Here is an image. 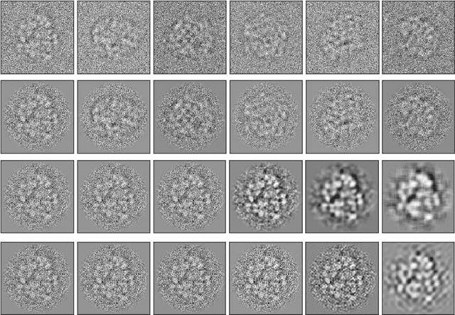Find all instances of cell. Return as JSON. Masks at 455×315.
I'll use <instances>...</instances> for the list:
<instances>
[{
    "mask_svg": "<svg viewBox=\"0 0 455 315\" xmlns=\"http://www.w3.org/2000/svg\"><path fill=\"white\" fill-rule=\"evenodd\" d=\"M228 154V78H152V156Z\"/></svg>",
    "mask_w": 455,
    "mask_h": 315,
    "instance_id": "cell-4",
    "label": "cell"
},
{
    "mask_svg": "<svg viewBox=\"0 0 455 315\" xmlns=\"http://www.w3.org/2000/svg\"><path fill=\"white\" fill-rule=\"evenodd\" d=\"M228 78L304 77V1H228Z\"/></svg>",
    "mask_w": 455,
    "mask_h": 315,
    "instance_id": "cell-11",
    "label": "cell"
},
{
    "mask_svg": "<svg viewBox=\"0 0 455 315\" xmlns=\"http://www.w3.org/2000/svg\"><path fill=\"white\" fill-rule=\"evenodd\" d=\"M233 314H304V241L228 240Z\"/></svg>",
    "mask_w": 455,
    "mask_h": 315,
    "instance_id": "cell-19",
    "label": "cell"
},
{
    "mask_svg": "<svg viewBox=\"0 0 455 315\" xmlns=\"http://www.w3.org/2000/svg\"><path fill=\"white\" fill-rule=\"evenodd\" d=\"M228 1H152V77L228 78Z\"/></svg>",
    "mask_w": 455,
    "mask_h": 315,
    "instance_id": "cell-13",
    "label": "cell"
},
{
    "mask_svg": "<svg viewBox=\"0 0 455 315\" xmlns=\"http://www.w3.org/2000/svg\"><path fill=\"white\" fill-rule=\"evenodd\" d=\"M379 241H304V314H378Z\"/></svg>",
    "mask_w": 455,
    "mask_h": 315,
    "instance_id": "cell-18",
    "label": "cell"
},
{
    "mask_svg": "<svg viewBox=\"0 0 455 315\" xmlns=\"http://www.w3.org/2000/svg\"><path fill=\"white\" fill-rule=\"evenodd\" d=\"M228 159V235H304V159Z\"/></svg>",
    "mask_w": 455,
    "mask_h": 315,
    "instance_id": "cell-5",
    "label": "cell"
},
{
    "mask_svg": "<svg viewBox=\"0 0 455 315\" xmlns=\"http://www.w3.org/2000/svg\"><path fill=\"white\" fill-rule=\"evenodd\" d=\"M152 159H75V235H152Z\"/></svg>",
    "mask_w": 455,
    "mask_h": 315,
    "instance_id": "cell-9",
    "label": "cell"
},
{
    "mask_svg": "<svg viewBox=\"0 0 455 315\" xmlns=\"http://www.w3.org/2000/svg\"><path fill=\"white\" fill-rule=\"evenodd\" d=\"M152 155V78L75 79V156Z\"/></svg>",
    "mask_w": 455,
    "mask_h": 315,
    "instance_id": "cell-3",
    "label": "cell"
},
{
    "mask_svg": "<svg viewBox=\"0 0 455 315\" xmlns=\"http://www.w3.org/2000/svg\"><path fill=\"white\" fill-rule=\"evenodd\" d=\"M454 1H380V76L454 75Z\"/></svg>",
    "mask_w": 455,
    "mask_h": 315,
    "instance_id": "cell-22",
    "label": "cell"
},
{
    "mask_svg": "<svg viewBox=\"0 0 455 315\" xmlns=\"http://www.w3.org/2000/svg\"><path fill=\"white\" fill-rule=\"evenodd\" d=\"M380 311H454V242H380Z\"/></svg>",
    "mask_w": 455,
    "mask_h": 315,
    "instance_id": "cell-24",
    "label": "cell"
},
{
    "mask_svg": "<svg viewBox=\"0 0 455 315\" xmlns=\"http://www.w3.org/2000/svg\"><path fill=\"white\" fill-rule=\"evenodd\" d=\"M455 80L380 79V155H454Z\"/></svg>",
    "mask_w": 455,
    "mask_h": 315,
    "instance_id": "cell-12",
    "label": "cell"
},
{
    "mask_svg": "<svg viewBox=\"0 0 455 315\" xmlns=\"http://www.w3.org/2000/svg\"><path fill=\"white\" fill-rule=\"evenodd\" d=\"M1 78L75 77V1H0Z\"/></svg>",
    "mask_w": 455,
    "mask_h": 315,
    "instance_id": "cell-15",
    "label": "cell"
},
{
    "mask_svg": "<svg viewBox=\"0 0 455 315\" xmlns=\"http://www.w3.org/2000/svg\"><path fill=\"white\" fill-rule=\"evenodd\" d=\"M1 235H75V159H1Z\"/></svg>",
    "mask_w": 455,
    "mask_h": 315,
    "instance_id": "cell-16",
    "label": "cell"
},
{
    "mask_svg": "<svg viewBox=\"0 0 455 315\" xmlns=\"http://www.w3.org/2000/svg\"><path fill=\"white\" fill-rule=\"evenodd\" d=\"M228 156H304V77L228 78Z\"/></svg>",
    "mask_w": 455,
    "mask_h": 315,
    "instance_id": "cell-2",
    "label": "cell"
},
{
    "mask_svg": "<svg viewBox=\"0 0 455 315\" xmlns=\"http://www.w3.org/2000/svg\"><path fill=\"white\" fill-rule=\"evenodd\" d=\"M0 154L75 156V78H1Z\"/></svg>",
    "mask_w": 455,
    "mask_h": 315,
    "instance_id": "cell-8",
    "label": "cell"
},
{
    "mask_svg": "<svg viewBox=\"0 0 455 315\" xmlns=\"http://www.w3.org/2000/svg\"><path fill=\"white\" fill-rule=\"evenodd\" d=\"M152 159V235H228V159Z\"/></svg>",
    "mask_w": 455,
    "mask_h": 315,
    "instance_id": "cell-7",
    "label": "cell"
},
{
    "mask_svg": "<svg viewBox=\"0 0 455 315\" xmlns=\"http://www.w3.org/2000/svg\"><path fill=\"white\" fill-rule=\"evenodd\" d=\"M0 311L75 314V240H1Z\"/></svg>",
    "mask_w": 455,
    "mask_h": 315,
    "instance_id": "cell-23",
    "label": "cell"
},
{
    "mask_svg": "<svg viewBox=\"0 0 455 315\" xmlns=\"http://www.w3.org/2000/svg\"><path fill=\"white\" fill-rule=\"evenodd\" d=\"M152 315H228V240H152Z\"/></svg>",
    "mask_w": 455,
    "mask_h": 315,
    "instance_id": "cell-20",
    "label": "cell"
},
{
    "mask_svg": "<svg viewBox=\"0 0 455 315\" xmlns=\"http://www.w3.org/2000/svg\"><path fill=\"white\" fill-rule=\"evenodd\" d=\"M75 77H152V1H75Z\"/></svg>",
    "mask_w": 455,
    "mask_h": 315,
    "instance_id": "cell-10",
    "label": "cell"
},
{
    "mask_svg": "<svg viewBox=\"0 0 455 315\" xmlns=\"http://www.w3.org/2000/svg\"><path fill=\"white\" fill-rule=\"evenodd\" d=\"M380 155V78H304V156Z\"/></svg>",
    "mask_w": 455,
    "mask_h": 315,
    "instance_id": "cell-1",
    "label": "cell"
},
{
    "mask_svg": "<svg viewBox=\"0 0 455 315\" xmlns=\"http://www.w3.org/2000/svg\"><path fill=\"white\" fill-rule=\"evenodd\" d=\"M380 1H304V78L380 76Z\"/></svg>",
    "mask_w": 455,
    "mask_h": 315,
    "instance_id": "cell-14",
    "label": "cell"
},
{
    "mask_svg": "<svg viewBox=\"0 0 455 315\" xmlns=\"http://www.w3.org/2000/svg\"><path fill=\"white\" fill-rule=\"evenodd\" d=\"M313 158L304 159V234H380V159Z\"/></svg>",
    "mask_w": 455,
    "mask_h": 315,
    "instance_id": "cell-6",
    "label": "cell"
},
{
    "mask_svg": "<svg viewBox=\"0 0 455 315\" xmlns=\"http://www.w3.org/2000/svg\"><path fill=\"white\" fill-rule=\"evenodd\" d=\"M152 240H75V314H152Z\"/></svg>",
    "mask_w": 455,
    "mask_h": 315,
    "instance_id": "cell-17",
    "label": "cell"
},
{
    "mask_svg": "<svg viewBox=\"0 0 455 315\" xmlns=\"http://www.w3.org/2000/svg\"><path fill=\"white\" fill-rule=\"evenodd\" d=\"M380 161L381 234L454 233V159Z\"/></svg>",
    "mask_w": 455,
    "mask_h": 315,
    "instance_id": "cell-21",
    "label": "cell"
}]
</instances>
